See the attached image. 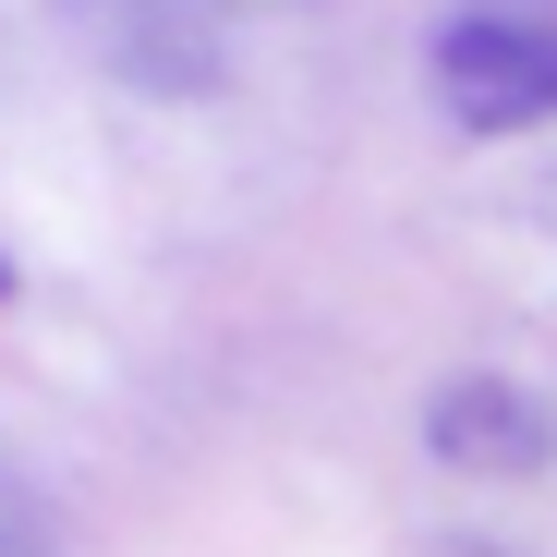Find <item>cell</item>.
<instances>
[{
    "mask_svg": "<svg viewBox=\"0 0 557 557\" xmlns=\"http://www.w3.org/2000/svg\"><path fill=\"white\" fill-rule=\"evenodd\" d=\"M424 98L473 146L545 134L557 122V0H448L424 25Z\"/></svg>",
    "mask_w": 557,
    "mask_h": 557,
    "instance_id": "cell-1",
    "label": "cell"
},
{
    "mask_svg": "<svg viewBox=\"0 0 557 557\" xmlns=\"http://www.w3.org/2000/svg\"><path fill=\"white\" fill-rule=\"evenodd\" d=\"M424 448L448 460L460 485H533L557 460V412H545V388L473 363V376H436L424 388Z\"/></svg>",
    "mask_w": 557,
    "mask_h": 557,
    "instance_id": "cell-2",
    "label": "cell"
},
{
    "mask_svg": "<svg viewBox=\"0 0 557 557\" xmlns=\"http://www.w3.org/2000/svg\"><path fill=\"white\" fill-rule=\"evenodd\" d=\"M0 557H49V533H37V509H13V497H0Z\"/></svg>",
    "mask_w": 557,
    "mask_h": 557,
    "instance_id": "cell-3",
    "label": "cell"
},
{
    "mask_svg": "<svg viewBox=\"0 0 557 557\" xmlns=\"http://www.w3.org/2000/svg\"><path fill=\"white\" fill-rule=\"evenodd\" d=\"M267 13H292V0H267Z\"/></svg>",
    "mask_w": 557,
    "mask_h": 557,
    "instance_id": "cell-4",
    "label": "cell"
}]
</instances>
